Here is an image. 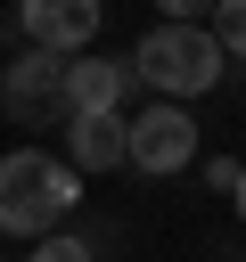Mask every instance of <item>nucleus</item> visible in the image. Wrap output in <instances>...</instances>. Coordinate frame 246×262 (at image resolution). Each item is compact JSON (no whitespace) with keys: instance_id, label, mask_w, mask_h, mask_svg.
<instances>
[{"instance_id":"f257e3e1","label":"nucleus","mask_w":246,"mask_h":262,"mask_svg":"<svg viewBox=\"0 0 246 262\" xmlns=\"http://www.w3.org/2000/svg\"><path fill=\"white\" fill-rule=\"evenodd\" d=\"M82 205V172L66 164V156H49V147H16V156H0V237H49V229H66V213Z\"/></svg>"},{"instance_id":"f03ea898","label":"nucleus","mask_w":246,"mask_h":262,"mask_svg":"<svg viewBox=\"0 0 246 262\" xmlns=\"http://www.w3.org/2000/svg\"><path fill=\"white\" fill-rule=\"evenodd\" d=\"M123 66H131V82H139V90H156V98H172V106H180V98L213 90L230 57H221V41H213L205 25H148V33H139V49H131Z\"/></svg>"},{"instance_id":"7ed1b4c3","label":"nucleus","mask_w":246,"mask_h":262,"mask_svg":"<svg viewBox=\"0 0 246 262\" xmlns=\"http://www.w3.org/2000/svg\"><path fill=\"white\" fill-rule=\"evenodd\" d=\"M123 164H131V172H148V180L189 172V164H197V115H189V106H172V98H148V106L123 123Z\"/></svg>"},{"instance_id":"20e7f679","label":"nucleus","mask_w":246,"mask_h":262,"mask_svg":"<svg viewBox=\"0 0 246 262\" xmlns=\"http://www.w3.org/2000/svg\"><path fill=\"white\" fill-rule=\"evenodd\" d=\"M98 16H107V0H16L25 49H57V57H82L98 41Z\"/></svg>"},{"instance_id":"39448f33","label":"nucleus","mask_w":246,"mask_h":262,"mask_svg":"<svg viewBox=\"0 0 246 262\" xmlns=\"http://www.w3.org/2000/svg\"><path fill=\"white\" fill-rule=\"evenodd\" d=\"M0 98L16 123H57L66 115V57L57 49H16V66L0 74Z\"/></svg>"},{"instance_id":"423d86ee","label":"nucleus","mask_w":246,"mask_h":262,"mask_svg":"<svg viewBox=\"0 0 246 262\" xmlns=\"http://www.w3.org/2000/svg\"><path fill=\"white\" fill-rule=\"evenodd\" d=\"M131 90H139V82H131L123 57H98V49L66 57V115H123Z\"/></svg>"},{"instance_id":"0eeeda50","label":"nucleus","mask_w":246,"mask_h":262,"mask_svg":"<svg viewBox=\"0 0 246 262\" xmlns=\"http://www.w3.org/2000/svg\"><path fill=\"white\" fill-rule=\"evenodd\" d=\"M123 123L131 115H66V164L90 172H123Z\"/></svg>"},{"instance_id":"6e6552de","label":"nucleus","mask_w":246,"mask_h":262,"mask_svg":"<svg viewBox=\"0 0 246 262\" xmlns=\"http://www.w3.org/2000/svg\"><path fill=\"white\" fill-rule=\"evenodd\" d=\"M205 33L221 41V57H238V66H246V0H213V16H205Z\"/></svg>"},{"instance_id":"1a4fd4ad","label":"nucleus","mask_w":246,"mask_h":262,"mask_svg":"<svg viewBox=\"0 0 246 262\" xmlns=\"http://www.w3.org/2000/svg\"><path fill=\"white\" fill-rule=\"evenodd\" d=\"M33 262H90V237H66V229H49V237H33Z\"/></svg>"},{"instance_id":"9d476101","label":"nucleus","mask_w":246,"mask_h":262,"mask_svg":"<svg viewBox=\"0 0 246 262\" xmlns=\"http://www.w3.org/2000/svg\"><path fill=\"white\" fill-rule=\"evenodd\" d=\"M238 172H246L238 156H205V188H221V196H230V188H238Z\"/></svg>"},{"instance_id":"9b49d317","label":"nucleus","mask_w":246,"mask_h":262,"mask_svg":"<svg viewBox=\"0 0 246 262\" xmlns=\"http://www.w3.org/2000/svg\"><path fill=\"white\" fill-rule=\"evenodd\" d=\"M156 8H164V25H205L213 16V0H156Z\"/></svg>"},{"instance_id":"f8f14e48","label":"nucleus","mask_w":246,"mask_h":262,"mask_svg":"<svg viewBox=\"0 0 246 262\" xmlns=\"http://www.w3.org/2000/svg\"><path fill=\"white\" fill-rule=\"evenodd\" d=\"M230 205H238V221H246V172H238V188H230Z\"/></svg>"}]
</instances>
